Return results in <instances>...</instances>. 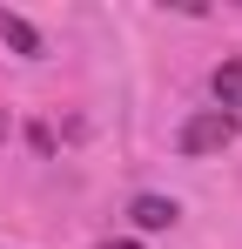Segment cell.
<instances>
[{"mask_svg":"<svg viewBox=\"0 0 242 249\" xmlns=\"http://www.w3.org/2000/svg\"><path fill=\"white\" fill-rule=\"evenodd\" d=\"M0 135H7V108H0Z\"/></svg>","mask_w":242,"mask_h":249,"instance_id":"6","label":"cell"},{"mask_svg":"<svg viewBox=\"0 0 242 249\" xmlns=\"http://www.w3.org/2000/svg\"><path fill=\"white\" fill-rule=\"evenodd\" d=\"M229 142H236V115H222V108H208V115H195L182 128V155H215Z\"/></svg>","mask_w":242,"mask_h":249,"instance_id":"1","label":"cell"},{"mask_svg":"<svg viewBox=\"0 0 242 249\" xmlns=\"http://www.w3.org/2000/svg\"><path fill=\"white\" fill-rule=\"evenodd\" d=\"M128 215H135V222H141V229H168V222H175V215H182V209L168 202V196H135V209H128Z\"/></svg>","mask_w":242,"mask_h":249,"instance_id":"3","label":"cell"},{"mask_svg":"<svg viewBox=\"0 0 242 249\" xmlns=\"http://www.w3.org/2000/svg\"><path fill=\"white\" fill-rule=\"evenodd\" d=\"M0 41L14 47V54H27V61L40 54V34H34V20H20V14H7V7H0Z\"/></svg>","mask_w":242,"mask_h":249,"instance_id":"2","label":"cell"},{"mask_svg":"<svg viewBox=\"0 0 242 249\" xmlns=\"http://www.w3.org/2000/svg\"><path fill=\"white\" fill-rule=\"evenodd\" d=\"M101 249H141V243H101Z\"/></svg>","mask_w":242,"mask_h":249,"instance_id":"5","label":"cell"},{"mask_svg":"<svg viewBox=\"0 0 242 249\" xmlns=\"http://www.w3.org/2000/svg\"><path fill=\"white\" fill-rule=\"evenodd\" d=\"M215 101H222V115L242 108V61H222L215 68Z\"/></svg>","mask_w":242,"mask_h":249,"instance_id":"4","label":"cell"}]
</instances>
